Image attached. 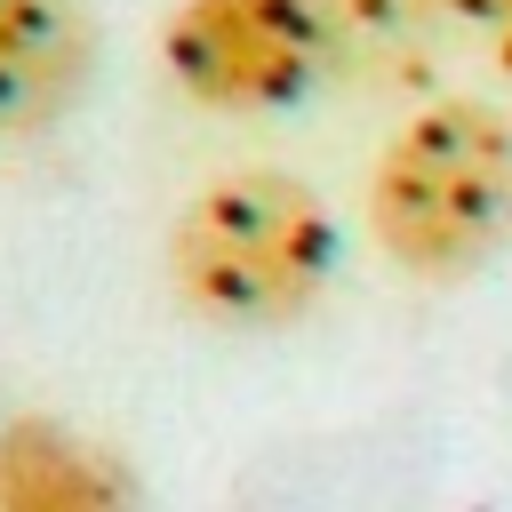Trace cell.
<instances>
[{
	"instance_id": "7a4b0ae2",
	"label": "cell",
	"mask_w": 512,
	"mask_h": 512,
	"mask_svg": "<svg viewBox=\"0 0 512 512\" xmlns=\"http://www.w3.org/2000/svg\"><path fill=\"white\" fill-rule=\"evenodd\" d=\"M336 272V216L296 168H224L168 224V288L216 328H288Z\"/></svg>"
},
{
	"instance_id": "52a82bcc",
	"label": "cell",
	"mask_w": 512,
	"mask_h": 512,
	"mask_svg": "<svg viewBox=\"0 0 512 512\" xmlns=\"http://www.w3.org/2000/svg\"><path fill=\"white\" fill-rule=\"evenodd\" d=\"M488 40H496V64L512 72V16H504V24H488Z\"/></svg>"
},
{
	"instance_id": "6da1fadb",
	"label": "cell",
	"mask_w": 512,
	"mask_h": 512,
	"mask_svg": "<svg viewBox=\"0 0 512 512\" xmlns=\"http://www.w3.org/2000/svg\"><path fill=\"white\" fill-rule=\"evenodd\" d=\"M360 216L408 280L448 288L496 264L512 248V112L488 96L416 104L368 160Z\"/></svg>"
},
{
	"instance_id": "8992f818",
	"label": "cell",
	"mask_w": 512,
	"mask_h": 512,
	"mask_svg": "<svg viewBox=\"0 0 512 512\" xmlns=\"http://www.w3.org/2000/svg\"><path fill=\"white\" fill-rule=\"evenodd\" d=\"M416 8L456 16V24H504V16H512V0H416Z\"/></svg>"
},
{
	"instance_id": "5b68a950",
	"label": "cell",
	"mask_w": 512,
	"mask_h": 512,
	"mask_svg": "<svg viewBox=\"0 0 512 512\" xmlns=\"http://www.w3.org/2000/svg\"><path fill=\"white\" fill-rule=\"evenodd\" d=\"M88 80V24L72 0H0V128L56 120Z\"/></svg>"
},
{
	"instance_id": "3957f363",
	"label": "cell",
	"mask_w": 512,
	"mask_h": 512,
	"mask_svg": "<svg viewBox=\"0 0 512 512\" xmlns=\"http://www.w3.org/2000/svg\"><path fill=\"white\" fill-rule=\"evenodd\" d=\"M160 64L200 112H288L344 64L336 0H176Z\"/></svg>"
},
{
	"instance_id": "277c9868",
	"label": "cell",
	"mask_w": 512,
	"mask_h": 512,
	"mask_svg": "<svg viewBox=\"0 0 512 512\" xmlns=\"http://www.w3.org/2000/svg\"><path fill=\"white\" fill-rule=\"evenodd\" d=\"M136 472L64 416L0 424V512H136Z\"/></svg>"
}]
</instances>
